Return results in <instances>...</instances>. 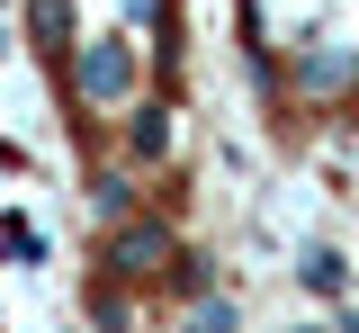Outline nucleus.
Instances as JSON below:
<instances>
[{"label": "nucleus", "mask_w": 359, "mask_h": 333, "mask_svg": "<svg viewBox=\"0 0 359 333\" xmlns=\"http://www.w3.org/2000/svg\"><path fill=\"white\" fill-rule=\"evenodd\" d=\"M297 333H341V325H297Z\"/></svg>", "instance_id": "9b49d317"}, {"label": "nucleus", "mask_w": 359, "mask_h": 333, "mask_svg": "<svg viewBox=\"0 0 359 333\" xmlns=\"http://www.w3.org/2000/svg\"><path fill=\"white\" fill-rule=\"evenodd\" d=\"M171 153H180V117L162 99H144L126 117V171H153V162H171Z\"/></svg>", "instance_id": "20e7f679"}, {"label": "nucleus", "mask_w": 359, "mask_h": 333, "mask_svg": "<svg viewBox=\"0 0 359 333\" xmlns=\"http://www.w3.org/2000/svg\"><path fill=\"white\" fill-rule=\"evenodd\" d=\"M135 325V297L117 280H90V333H126Z\"/></svg>", "instance_id": "1a4fd4ad"}, {"label": "nucleus", "mask_w": 359, "mask_h": 333, "mask_svg": "<svg viewBox=\"0 0 359 333\" xmlns=\"http://www.w3.org/2000/svg\"><path fill=\"white\" fill-rule=\"evenodd\" d=\"M189 333H243V306H233V297H216V288H207V297L189 306Z\"/></svg>", "instance_id": "9d476101"}, {"label": "nucleus", "mask_w": 359, "mask_h": 333, "mask_svg": "<svg viewBox=\"0 0 359 333\" xmlns=\"http://www.w3.org/2000/svg\"><path fill=\"white\" fill-rule=\"evenodd\" d=\"M27 46L45 54V63H72V0H27Z\"/></svg>", "instance_id": "39448f33"}, {"label": "nucleus", "mask_w": 359, "mask_h": 333, "mask_svg": "<svg viewBox=\"0 0 359 333\" xmlns=\"http://www.w3.org/2000/svg\"><path fill=\"white\" fill-rule=\"evenodd\" d=\"M351 280H359V261H351V252L306 243V261H297V288H306V297H351Z\"/></svg>", "instance_id": "423d86ee"}, {"label": "nucleus", "mask_w": 359, "mask_h": 333, "mask_svg": "<svg viewBox=\"0 0 359 333\" xmlns=\"http://www.w3.org/2000/svg\"><path fill=\"white\" fill-rule=\"evenodd\" d=\"M180 261V235H171V216H126V226H108V243H99V280H117V288H144V280H162Z\"/></svg>", "instance_id": "f257e3e1"}, {"label": "nucleus", "mask_w": 359, "mask_h": 333, "mask_svg": "<svg viewBox=\"0 0 359 333\" xmlns=\"http://www.w3.org/2000/svg\"><path fill=\"white\" fill-rule=\"evenodd\" d=\"M63 81H72V99H81V108H126L135 81H144V54H135L126 37H90V46H72Z\"/></svg>", "instance_id": "f03ea898"}, {"label": "nucleus", "mask_w": 359, "mask_h": 333, "mask_svg": "<svg viewBox=\"0 0 359 333\" xmlns=\"http://www.w3.org/2000/svg\"><path fill=\"white\" fill-rule=\"evenodd\" d=\"M90 216L99 226H126L135 216V171H90Z\"/></svg>", "instance_id": "0eeeda50"}, {"label": "nucleus", "mask_w": 359, "mask_h": 333, "mask_svg": "<svg viewBox=\"0 0 359 333\" xmlns=\"http://www.w3.org/2000/svg\"><path fill=\"white\" fill-rule=\"evenodd\" d=\"M0 54H9V27H0Z\"/></svg>", "instance_id": "f8f14e48"}, {"label": "nucleus", "mask_w": 359, "mask_h": 333, "mask_svg": "<svg viewBox=\"0 0 359 333\" xmlns=\"http://www.w3.org/2000/svg\"><path fill=\"white\" fill-rule=\"evenodd\" d=\"M287 81H297V99H351L359 91V46L351 37H323V46H306L287 63Z\"/></svg>", "instance_id": "7ed1b4c3"}, {"label": "nucleus", "mask_w": 359, "mask_h": 333, "mask_svg": "<svg viewBox=\"0 0 359 333\" xmlns=\"http://www.w3.org/2000/svg\"><path fill=\"white\" fill-rule=\"evenodd\" d=\"M0 261L45 270V226H36V216H0Z\"/></svg>", "instance_id": "6e6552de"}]
</instances>
